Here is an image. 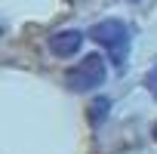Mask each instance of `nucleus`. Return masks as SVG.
<instances>
[{
  "mask_svg": "<svg viewBox=\"0 0 157 154\" xmlns=\"http://www.w3.org/2000/svg\"><path fill=\"white\" fill-rule=\"evenodd\" d=\"M90 37L99 46H105V52H108L114 68H123V62L129 56V25L123 19H102V22H96L90 28Z\"/></svg>",
  "mask_w": 157,
  "mask_h": 154,
  "instance_id": "1",
  "label": "nucleus"
},
{
  "mask_svg": "<svg viewBox=\"0 0 157 154\" xmlns=\"http://www.w3.org/2000/svg\"><path fill=\"white\" fill-rule=\"evenodd\" d=\"M151 136H154V142H157V120H154V126H151Z\"/></svg>",
  "mask_w": 157,
  "mask_h": 154,
  "instance_id": "6",
  "label": "nucleus"
},
{
  "mask_svg": "<svg viewBox=\"0 0 157 154\" xmlns=\"http://www.w3.org/2000/svg\"><path fill=\"white\" fill-rule=\"evenodd\" d=\"M83 40H86V37H83V31H77V28L56 31V34L49 37V52H52L56 59H71V56L80 52Z\"/></svg>",
  "mask_w": 157,
  "mask_h": 154,
  "instance_id": "3",
  "label": "nucleus"
},
{
  "mask_svg": "<svg viewBox=\"0 0 157 154\" xmlns=\"http://www.w3.org/2000/svg\"><path fill=\"white\" fill-rule=\"evenodd\" d=\"M145 87L151 90V96L157 99V68H151L148 74H145Z\"/></svg>",
  "mask_w": 157,
  "mask_h": 154,
  "instance_id": "5",
  "label": "nucleus"
},
{
  "mask_svg": "<svg viewBox=\"0 0 157 154\" xmlns=\"http://www.w3.org/2000/svg\"><path fill=\"white\" fill-rule=\"evenodd\" d=\"M105 80H108V62L99 52L83 56L80 62H77L74 68H68V74H65V87L71 93H93Z\"/></svg>",
  "mask_w": 157,
  "mask_h": 154,
  "instance_id": "2",
  "label": "nucleus"
},
{
  "mask_svg": "<svg viewBox=\"0 0 157 154\" xmlns=\"http://www.w3.org/2000/svg\"><path fill=\"white\" fill-rule=\"evenodd\" d=\"M108 111H111V99H105V96L93 99V105H90V123H93V126H99V123L108 117Z\"/></svg>",
  "mask_w": 157,
  "mask_h": 154,
  "instance_id": "4",
  "label": "nucleus"
}]
</instances>
